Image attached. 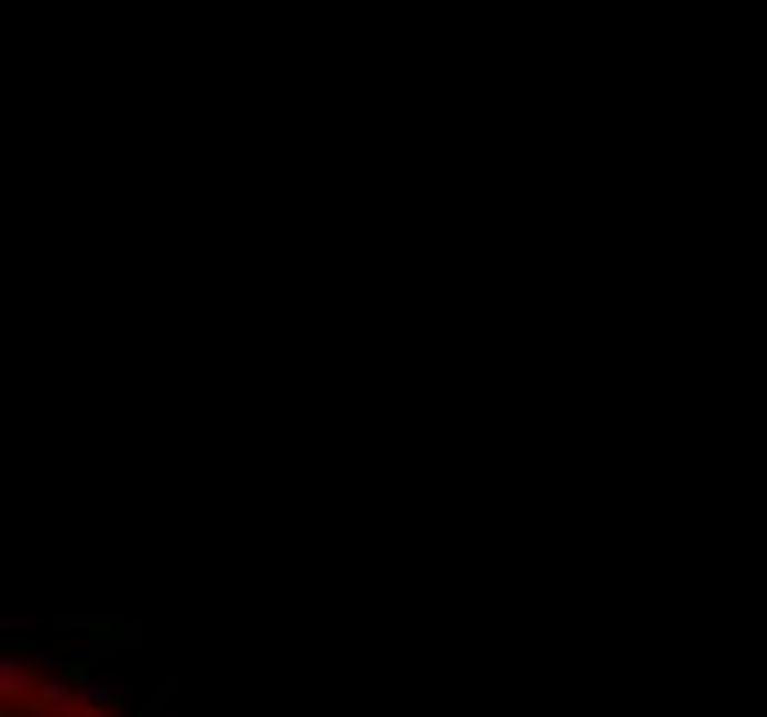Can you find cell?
I'll return each instance as SVG.
<instances>
[{
	"label": "cell",
	"mask_w": 767,
	"mask_h": 717,
	"mask_svg": "<svg viewBox=\"0 0 767 717\" xmlns=\"http://www.w3.org/2000/svg\"><path fill=\"white\" fill-rule=\"evenodd\" d=\"M0 717H128L100 685H89L78 668L11 651L0 668Z\"/></svg>",
	"instance_id": "obj_1"
}]
</instances>
